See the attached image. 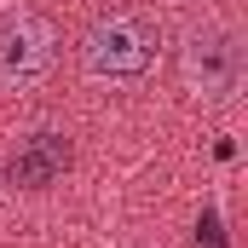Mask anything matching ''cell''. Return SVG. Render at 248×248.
Masks as SVG:
<instances>
[{
  "mask_svg": "<svg viewBox=\"0 0 248 248\" xmlns=\"http://www.w3.org/2000/svg\"><path fill=\"white\" fill-rule=\"evenodd\" d=\"M156 63V23L144 12H104L87 41H81V69L104 87H127Z\"/></svg>",
  "mask_w": 248,
  "mask_h": 248,
  "instance_id": "1",
  "label": "cell"
},
{
  "mask_svg": "<svg viewBox=\"0 0 248 248\" xmlns=\"http://www.w3.org/2000/svg\"><path fill=\"white\" fill-rule=\"evenodd\" d=\"M63 168H69V144H63V133H35V139H23V150L12 156V185L46 190Z\"/></svg>",
  "mask_w": 248,
  "mask_h": 248,
  "instance_id": "4",
  "label": "cell"
},
{
  "mask_svg": "<svg viewBox=\"0 0 248 248\" xmlns=\"http://www.w3.org/2000/svg\"><path fill=\"white\" fill-rule=\"evenodd\" d=\"M52 46H58L52 41V23L41 12L6 6L0 12V87H12V93L41 87L46 69H52Z\"/></svg>",
  "mask_w": 248,
  "mask_h": 248,
  "instance_id": "3",
  "label": "cell"
},
{
  "mask_svg": "<svg viewBox=\"0 0 248 248\" xmlns=\"http://www.w3.org/2000/svg\"><path fill=\"white\" fill-rule=\"evenodd\" d=\"M179 69H185L190 98H202V104H231L237 87H243V46H237V29H225V23L190 29L185 52H179Z\"/></svg>",
  "mask_w": 248,
  "mask_h": 248,
  "instance_id": "2",
  "label": "cell"
}]
</instances>
